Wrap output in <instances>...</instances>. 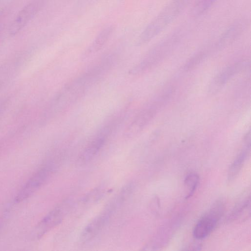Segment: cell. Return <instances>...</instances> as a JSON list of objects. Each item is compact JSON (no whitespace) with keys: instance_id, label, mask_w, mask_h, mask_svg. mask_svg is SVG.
Listing matches in <instances>:
<instances>
[{"instance_id":"cell-1","label":"cell","mask_w":251,"mask_h":251,"mask_svg":"<svg viewBox=\"0 0 251 251\" xmlns=\"http://www.w3.org/2000/svg\"><path fill=\"white\" fill-rule=\"evenodd\" d=\"M112 68L111 63L102 58L83 73L66 83L54 97L48 113L55 116L74 104Z\"/></svg>"},{"instance_id":"cell-2","label":"cell","mask_w":251,"mask_h":251,"mask_svg":"<svg viewBox=\"0 0 251 251\" xmlns=\"http://www.w3.org/2000/svg\"><path fill=\"white\" fill-rule=\"evenodd\" d=\"M189 0H172L151 21L139 36L137 44H145L171 24L183 11Z\"/></svg>"},{"instance_id":"cell-3","label":"cell","mask_w":251,"mask_h":251,"mask_svg":"<svg viewBox=\"0 0 251 251\" xmlns=\"http://www.w3.org/2000/svg\"><path fill=\"white\" fill-rule=\"evenodd\" d=\"M179 31H176L158 43L145 55L144 58L129 71L132 75H140L151 68L167 55L180 39Z\"/></svg>"},{"instance_id":"cell-4","label":"cell","mask_w":251,"mask_h":251,"mask_svg":"<svg viewBox=\"0 0 251 251\" xmlns=\"http://www.w3.org/2000/svg\"><path fill=\"white\" fill-rule=\"evenodd\" d=\"M122 117V114L116 115L100 128L82 151L80 157L81 161L87 162L97 155L121 123Z\"/></svg>"},{"instance_id":"cell-5","label":"cell","mask_w":251,"mask_h":251,"mask_svg":"<svg viewBox=\"0 0 251 251\" xmlns=\"http://www.w3.org/2000/svg\"><path fill=\"white\" fill-rule=\"evenodd\" d=\"M168 97V95L162 96L145 106L127 126L125 132V136L132 137L144 129L155 116Z\"/></svg>"},{"instance_id":"cell-6","label":"cell","mask_w":251,"mask_h":251,"mask_svg":"<svg viewBox=\"0 0 251 251\" xmlns=\"http://www.w3.org/2000/svg\"><path fill=\"white\" fill-rule=\"evenodd\" d=\"M225 209L223 201H216L195 226L193 232L194 238L202 239L209 235L224 215Z\"/></svg>"},{"instance_id":"cell-7","label":"cell","mask_w":251,"mask_h":251,"mask_svg":"<svg viewBox=\"0 0 251 251\" xmlns=\"http://www.w3.org/2000/svg\"><path fill=\"white\" fill-rule=\"evenodd\" d=\"M48 0H31L16 14L9 28V33L14 36L22 31L44 7Z\"/></svg>"},{"instance_id":"cell-8","label":"cell","mask_w":251,"mask_h":251,"mask_svg":"<svg viewBox=\"0 0 251 251\" xmlns=\"http://www.w3.org/2000/svg\"><path fill=\"white\" fill-rule=\"evenodd\" d=\"M53 168V165L50 164L39 169L18 192L15 197V201L20 202L30 197L49 179Z\"/></svg>"},{"instance_id":"cell-9","label":"cell","mask_w":251,"mask_h":251,"mask_svg":"<svg viewBox=\"0 0 251 251\" xmlns=\"http://www.w3.org/2000/svg\"><path fill=\"white\" fill-rule=\"evenodd\" d=\"M116 210L107 204L103 211L96 216L82 231L80 240L87 242L95 238L109 223Z\"/></svg>"},{"instance_id":"cell-10","label":"cell","mask_w":251,"mask_h":251,"mask_svg":"<svg viewBox=\"0 0 251 251\" xmlns=\"http://www.w3.org/2000/svg\"><path fill=\"white\" fill-rule=\"evenodd\" d=\"M62 207H56L50 211L38 224L34 231V236L40 239L53 227L59 225L63 219Z\"/></svg>"},{"instance_id":"cell-11","label":"cell","mask_w":251,"mask_h":251,"mask_svg":"<svg viewBox=\"0 0 251 251\" xmlns=\"http://www.w3.org/2000/svg\"><path fill=\"white\" fill-rule=\"evenodd\" d=\"M251 149V136L249 131L244 140V145L231 164L228 171V180L232 181L237 176L248 157Z\"/></svg>"},{"instance_id":"cell-12","label":"cell","mask_w":251,"mask_h":251,"mask_svg":"<svg viewBox=\"0 0 251 251\" xmlns=\"http://www.w3.org/2000/svg\"><path fill=\"white\" fill-rule=\"evenodd\" d=\"M247 25V21L243 19L235 22L221 36L217 42L216 47L222 48L230 44L243 33Z\"/></svg>"},{"instance_id":"cell-13","label":"cell","mask_w":251,"mask_h":251,"mask_svg":"<svg viewBox=\"0 0 251 251\" xmlns=\"http://www.w3.org/2000/svg\"><path fill=\"white\" fill-rule=\"evenodd\" d=\"M248 64L247 61L234 63L223 69L214 78L213 87L218 88L230 80L233 76L246 68Z\"/></svg>"},{"instance_id":"cell-14","label":"cell","mask_w":251,"mask_h":251,"mask_svg":"<svg viewBox=\"0 0 251 251\" xmlns=\"http://www.w3.org/2000/svg\"><path fill=\"white\" fill-rule=\"evenodd\" d=\"M113 31L112 25H108L100 30L86 50L84 56L94 54L100 50L108 42Z\"/></svg>"},{"instance_id":"cell-15","label":"cell","mask_w":251,"mask_h":251,"mask_svg":"<svg viewBox=\"0 0 251 251\" xmlns=\"http://www.w3.org/2000/svg\"><path fill=\"white\" fill-rule=\"evenodd\" d=\"M248 210H250V191L247 190L239 197L227 220L229 222L236 220L241 218Z\"/></svg>"},{"instance_id":"cell-16","label":"cell","mask_w":251,"mask_h":251,"mask_svg":"<svg viewBox=\"0 0 251 251\" xmlns=\"http://www.w3.org/2000/svg\"><path fill=\"white\" fill-rule=\"evenodd\" d=\"M199 176L195 173L189 174L184 179V184L187 189L186 199H189L192 197L197 188L199 182Z\"/></svg>"},{"instance_id":"cell-17","label":"cell","mask_w":251,"mask_h":251,"mask_svg":"<svg viewBox=\"0 0 251 251\" xmlns=\"http://www.w3.org/2000/svg\"><path fill=\"white\" fill-rule=\"evenodd\" d=\"M217 0H198L194 7V13L200 15L206 11Z\"/></svg>"},{"instance_id":"cell-18","label":"cell","mask_w":251,"mask_h":251,"mask_svg":"<svg viewBox=\"0 0 251 251\" xmlns=\"http://www.w3.org/2000/svg\"><path fill=\"white\" fill-rule=\"evenodd\" d=\"M206 53L204 51H200L193 56L186 63L184 69L186 70H191L199 65L205 57Z\"/></svg>"}]
</instances>
